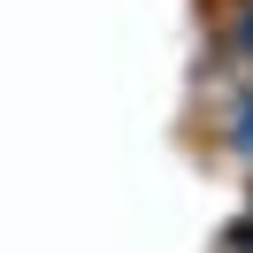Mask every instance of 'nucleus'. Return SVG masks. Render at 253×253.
I'll use <instances>...</instances> for the list:
<instances>
[{
  "label": "nucleus",
  "mask_w": 253,
  "mask_h": 253,
  "mask_svg": "<svg viewBox=\"0 0 253 253\" xmlns=\"http://www.w3.org/2000/svg\"><path fill=\"white\" fill-rule=\"evenodd\" d=\"M246 246H253V230H246Z\"/></svg>",
  "instance_id": "f257e3e1"
},
{
  "label": "nucleus",
  "mask_w": 253,
  "mask_h": 253,
  "mask_svg": "<svg viewBox=\"0 0 253 253\" xmlns=\"http://www.w3.org/2000/svg\"><path fill=\"white\" fill-rule=\"evenodd\" d=\"M246 8H253V0H246Z\"/></svg>",
  "instance_id": "f03ea898"
}]
</instances>
